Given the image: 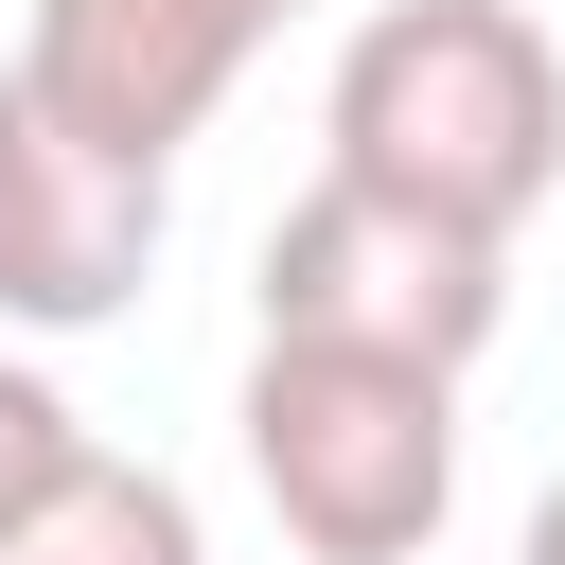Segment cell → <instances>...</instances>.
Segmentation results:
<instances>
[{
	"label": "cell",
	"mask_w": 565,
	"mask_h": 565,
	"mask_svg": "<svg viewBox=\"0 0 565 565\" xmlns=\"http://www.w3.org/2000/svg\"><path fill=\"white\" fill-rule=\"evenodd\" d=\"M318 141H335L318 177L512 247L565 194V53L530 0H371L335 88H318Z\"/></svg>",
	"instance_id": "cell-1"
},
{
	"label": "cell",
	"mask_w": 565,
	"mask_h": 565,
	"mask_svg": "<svg viewBox=\"0 0 565 565\" xmlns=\"http://www.w3.org/2000/svg\"><path fill=\"white\" fill-rule=\"evenodd\" d=\"M247 477L282 512L300 565H424L459 512V388L441 371H371V353H247Z\"/></svg>",
	"instance_id": "cell-2"
},
{
	"label": "cell",
	"mask_w": 565,
	"mask_h": 565,
	"mask_svg": "<svg viewBox=\"0 0 565 565\" xmlns=\"http://www.w3.org/2000/svg\"><path fill=\"white\" fill-rule=\"evenodd\" d=\"M265 335L282 353H371V371H477L494 353V318H512V247H477V230H441V212H406V194H353V177H318V194H282V230H265Z\"/></svg>",
	"instance_id": "cell-3"
},
{
	"label": "cell",
	"mask_w": 565,
	"mask_h": 565,
	"mask_svg": "<svg viewBox=\"0 0 565 565\" xmlns=\"http://www.w3.org/2000/svg\"><path fill=\"white\" fill-rule=\"evenodd\" d=\"M300 0H35V35H18V88L88 141V159H124V177H177V141L247 88V53L282 35Z\"/></svg>",
	"instance_id": "cell-4"
},
{
	"label": "cell",
	"mask_w": 565,
	"mask_h": 565,
	"mask_svg": "<svg viewBox=\"0 0 565 565\" xmlns=\"http://www.w3.org/2000/svg\"><path fill=\"white\" fill-rule=\"evenodd\" d=\"M159 230H177V177H124L88 159L18 71H0V335H88L159 282Z\"/></svg>",
	"instance_id": "cell-5"
},
{
	"label": "cell",
	"mask_w": 565,
	"mask_h": 565,
	"mask_svg": "<svg viewBox=\"0 0 565 565\" xmlns=\"http://www.w3.org/2000/svg\"><path fill=\"white\" fill-rule=\"evenodd\" d=\"M0 565H212V530H194V494H177L159 459L71 441V459L0 512Z\"/></svg>",
	"instance_id": "cell-6"
},
{
	"label": "cell",
	"mask_w": 565,
	"mask_h": 565,
	"mask_svg": "<svg viewBox=\"0 0 565 565\" xmlns=\"http://www.w3.org/2000/svg\"><path fill=\"white\" fill-rule=\"evenodd\" d=\"M71 441H88V424H71V388H53L35 353H0V512H18V494H35Z\"/></svg>",
	"instance_id": "cell-7"
},
{
	"label": "cell",
	"mask_w": 565,
	"mask_h": 565,
	"mask_svg": "<svg viewBox=\"0 0 565 565\" xmlns=\"http://www.w3.org/2000/svg\"><path fill=\"white\" fill-rule=\"evenodd\" d=\"M512 565H565V477L530 494V530H512Z\"/></svg>",
	"instance_id": "cell-8"
}]
</instances>
